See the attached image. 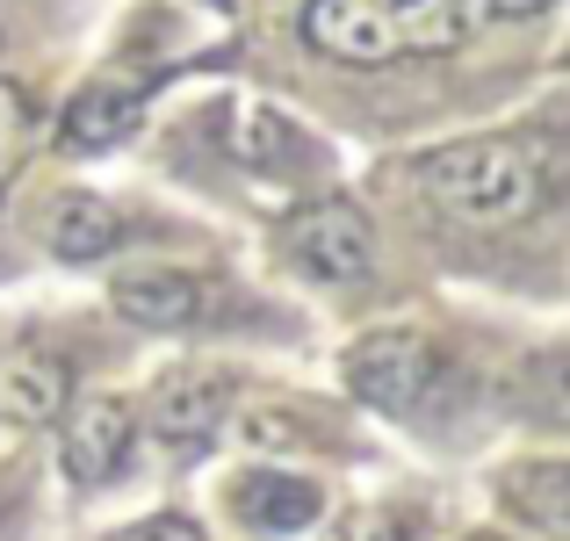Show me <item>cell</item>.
Returning a JSON list of instances; mask_svg holds the SVG:
<instances>
[{
	"label": "cell",
	"instance_id": "cell-10",
	"mask_svg": "<svg viewBox=\"0 0 570 541\" xmlns=\"http://www.w3.org/2000/svg\"><path fill=\"white\" fill-rule=\"evenodd\" d=\"M116 238H124V217H116L101 195L72 188V195L51 203V253H58V260H101Z\"/></svg>",
	"mask_w": 570,
	"mask_h": 541
},
{
	"label": "cell",
	"instance_id": "cell-1",
	"mask_svg": "<svg viewBox=\"0 0 570 541\" xmlns=\"http://www.w3.org/2000/svg\"><path fill=\"white\" fill-rule=\"evenodd\" d=\"M304 43L347 66H383L404 51H455L470 0H304Z\"/></svg>",
	"mask_w": 570,
	"mask_h": 541
},
{
	"label": "cell",
	"instance_id": "cell-11",
	"mask_svg": "<svg viewBox=\"0 0 570 541\" xmlns=\"http://www.w3.org/2000/svg\"><path fill=\"white\" fill-rule=\"evenodd\" d=\"M116 311H130L138 325L174 333V325L203 318V282H188V275H130V282H116Z\"/></svg>",
	"mask_w": 570,
	"mask_h": 541
},
{
	"label": "cell",
	"instance_id": "cell-5",
	"mask_svg": "<svg viewBox=\"0 0 570 541\" xmlns=\"http://www.w3.org/2000/svg\"><path fill=\"white\" fill-rule=\"evenodd\" d=\"M130 404H116V397H87V404H72V419H66V476L72 484H109L116 470H124V455H130Z\"/></svg>",
	"mask_w": 570,
	"mask_h": 541
},
{
	"label": "cell",
	"instance_id": "cell-18",
	"mask_svg": "<svg viewBox=\"0 0 570 541\" xmlns=\"http://www.w3.org/2000/svg\"><path fill=\"white\" fill-rule=\"evenodd\" d=\"M476 541H499V534H476Z\"/></svg>",
	"mask_w": 570,
	"mask_h": 541
},
{
	"label": "cell",
	"instance_id": "cell-14",
	"mask_svg": "<svg viewBox=\"0 0 570 541\" xmlns=\"http://www.w3.org/2000/svg\"><path fill=\"white\" fill-rule=\"evenodd\" d=\"M238 433H246V447H304V426L282 419V412H253Z\"/></svg>",
	"mask_w": 570,
	"mask_h": 541
},
{
	"label": "cell",
	"instance_id": "cell-2",
	"mask_svg": "<svg viewBox=\"0 0 570 541\" xmlns=\"http://www.w3.org/2000/svg\"><path fill=\"white\" fill-rule=\"evenodd\" d=\"M419 180L441 209L470 224H513L542 203V167L520 138H462V145H441V153L419 159Z\"/></svg>",
	"mask_w": 570,
	"mask_h": 541
},
{
	"label": "cell",
	"instance_id": "cell-17",
	"mask_svg": "<svg viewBox=\"0 0 570 541\" xmlns=\"http://www.w3.org/2000/svg\"><path fill=\"white\" fill-rule=\"evenodd\" d=\"M491 8H499V14H542L549 0H491Z\"/></svg>",
	"mask_w": 570,
	"mask_h": 541
},
{
	"label": "cell",
	"instance_id": "cell-6",
	"mask_svg": "<svg viewBox=\"0 0 570 541\" xmlns=\"http://www.w3.org/2000/svg\"><path fill=\"white\" fill-rule=\"evenodd\" d=\"M66 397H72V368L43 347H22L0 368V419H14V426H51L66 412Z\"/></svg>",
	"mask_w": 570,
	"mask_h": 541
},
{
	"label": "cell",
	"instance_id": "cell-12",
	"mask_svg": "<svg viewBox=\"0 0 570 541\" xmlns=\"http://www.w3.org/2000/svg\"><path fill=\"white\" fill-rule=\"evenodd\" d=\"M505 499H513V513L528 520V528H542L549 541H563V534H570V476L557 470V462L528 470L513 491H505Z\"/></svg>",
	"mask_w": 570,
	"mask_h": 541
},
{
	"label": "cell",
	"instance_id": "cell-9",
	"mask_svg": "<svg viewBox=\"0 0 570 541\" xmlns=\"http://www.w3.org/2000/svg\"><path fill=\"white\" fill-rule=\"evenodd\" d=\"M130 130H138V87H124V80L87 87V95L66 109V145L72 153H109V145L130 138Z\"/></svg>",
	"mask_w": 570,
	"mask_h": 541
},
{
	"label": "cell",
	"instance_id": "cell-13",
	"mask_svg": "<svg viewBox=\"0 0 570 541\" xmlns=\"http://www.w3.org/2000/svg\"><path fill=\"white\" fill-rule=\"evenodd\" d=\"M333 541H404V520L383 513V505H362V513H347L333 528Z\"/></svg>",
	"mask_w": 570,
	"mask_h": 541
},
{
	"label": "cell",
	"instance_id": "cell-15",
	"mask_svg": "<svg viewBox=\"0 0 570 541\" xmlns=\"http://www.w3.org/2000/svg\"><path fill=\"white\" fill-rule=\"evenodd\" d=\"M14 153H22V95L0 87V180L14 174Z\"/></svg>",
	"mask_w": 570,
	"mask_h": 541
},
{
	"label": "cell",
	"instance_id": "cell-3",
	"mask_svg": "<svg viewBox=\"0 0 570 541\" xmlns=\"http://www.w3.org/2000/svg\"><path fill=\"white\" fill-rule=\"evenodd\" d=\"M282 246L296 253V267L318 282H362L376 267V232L354 203H304L289 224H282Z\"/></svg>",
	"mask_w": 570,
	"mask_h": 541
},
{
	"label": "cell",
	"instance_id": "cell-8",
	"mask_svg": "<svg viewBox=\"0 0 570 541\" xmlns=\"http://www.w3.org/2000/svg\"><path fill=\"white\" fill-rule=\"evenodd\" d=\"M232 505H238V520L261 528V534H296V528L318 520V484L253 470V476H238V484H232Z\"/></svg>",
	"mask_w": 570,
	"mask_h": 541
},
{
	"label": "cell",
	"instance_id": "cell-16",
	"mask_svg": "<svg viewBox=\"0 0 570 541\" xmlns=\"http://www.w3.org/2000/svg\"><path fill=\"white\" fill-rule=\"evenodd\" d=\"M109 541H203L188 528V520H174V513H159V520H138V528H124V534H109Z\"/></svg>",
	"mask_w": 570,
	"mask_h": 541
},
{
	"label": "cell",
	"instance_id": "cell-7",
	"mask_svg": "<svg viewBox=\"0 0 570 541\" xmlns=\"http://www.w3.org/2000/svg\"><path fill=\"white\" fill-rule=\"evenodd\" d=\"M224 375H209V368H174L167 383L153 390V419H159V433L167 441H181V447H195V441H209V433L224 426Z\"/></svg>",
	"mask_w": 570,
	"mask_h": 541
},
{
	"label": "cell",
	"instance_id": "cell-4",
	"mask_svg": "<svg viewBox=\"0 0 570 541\" xmlns=\"http://www.w3.org/2000/svg\"><path fill=\"white\" fill-rule=\"evenodd\" d=\"M340 368H347V390L362 404H376V412H412L433 390V375H441V354L419 333H368V340L347 347Z\"/></svg>",
	"mask_w": 570,
	"mask_h": 541
}]
</instances>
